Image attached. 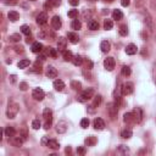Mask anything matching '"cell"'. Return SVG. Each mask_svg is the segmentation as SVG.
<instances>
[{
	"instance_id": "6da1fadb",
	"label": "cell",
	"mask_w": 156,
	"mask_h": 156,
	"mask_svg": "<svg viewBox=\"0 0 156 156\" xmlns=\"http://www.w3.org/2000/svg\"><path fill=\"white\" fill-rule=\"evenodd\" d=\"M18 112V105L14 101H9V105H7V110H6V116L7 118H15Z\"/></svg>"
},
{
	"instance_id": "7a4b0ae2",
	"label": "cell",
	"mask_w": 156,
	"mask_h": 156,
	"mask_svg": "<svg viewBox=\"0 0 156 156\" xmlns=\"http://www.w3.org/2000/svg\"><path fill=\"white\" fill-rule=\"evenodd\" d=\"M95 94V92L93 88H87L85 90H83L82 92V94L78 96V100H79L81 102H85L88 100H90V99H93V96H94Z\"/></svg>"
},
{
	"instance_id": "3957f363",
	"label": "cell",
	"mask_w": 156,
	"mask_h": 156,
	"mask_svg": "<svg viewBox=\"0 0 156 156\" xmlns=\"http://www.w3.org/2000/svg\"><path fill=\"white\" fill-rule=\"evenodd\" d=\"M43 117H44V128L45 129H49L51 126V122H53V111L50 109H44L43 111Z\"/></svg>"
},
{
	"instance_id": "277c9868",
	"label": "cell",
	"mask_w": 156,
	"mask_h": 156,
	"mask_svg": "<svg viewBox=\"0 0 156 156\" xmlns=\"http://www.w3.org/2000/svg\"><path fill=\"white\" fill-rule=\"evenodd\" d=\"M107 112H109V116L112 121H115L116 117H117V113H118V106L116 105L115 102H110L107 104Z\"/></svg>"
},
{
	"instance_id": "5b68a950",
	"label": "cell",
	"mask_w": 156,
	"mask_h": 156,
	"mask_svg": "<svg viewBox=\"0 0 156 156\" xmlns=\"http://www.w3.org/2000/svg\"><path fill=\"white\" fill-rule=\"evenodd\" d=\"M144 23H145V26H147V29L150 33H153L154 32V21H153L151 16H150V14L148 11L144 12Z\"/></svg>"
},
{
	"instance_id": "8992f818",
	"label": "cell",
	"mask_w": 156,
	"mask_h": 156,
	"mask_svg": "<svg viewBox=\"0 0 156 156\" xmlns=\"http://www.w3.org/2000/svg\"><path fill=\"white\" fill-rule=\"evenodd\" d=\"M32 96L34 98V100L41 101L45 98V93H44L43 89H40V88H34L33 92H32Z\"/></svg>"
},
{
	"instance_id": "52a82bcc",
	"label": "cell",
	"mask_w": 156,
	"mask_h": 156,
	"mask_svg": "<svg viewBox=\"0 0 156 156\" xmlns=\"http://www.w3.org/2000/svg\"><path fill=\"white\" fill-rule=\"evenodd\" d=\"M133 90H134V85L131 82H127L122 85V94L123 95H131L133 93Z\"/></svg>"
},
{
	"instance_id": "ba28073f",
	"label": "cell",
	"mask_w": 156,
	"mask_h": 156,
	"mask_svg": "<svg viewBox=\"0 0 156 156\" xmlns=\"http://www.w3.org/2000/svg\"><path fill=\"white\" fill-rule=\"evenodd\" d=\"M9 140H10V144H11L12 147H15V148L22 147V144H23V142H24V139L21 137V136H20V137H12V138H10Z\"/></svg>"
},
{
	"instance_id": "9c48e42d",
	"label": "cell",
	"mask_w": 156,
	"mask_h": 156,
	"mask_svg": "<svg viewBox=\"0 0 156 156\" xmlns=\"http://www.w3.org/2000/svg\"><path fill=\"white\" fill-rule=\"evenodd\" d=\"M115 65H116V61L113 58H107L104 61V67L107 70V71H112L115 69Z\"/></svg>"
},
{
	"instance_id": "30bf717a",
	"label": "cell",
	"mask_w": 156,
	"mask_h": 156,
	"mask_svg": "<svg viewBox=\"0 0 156 156\" xmlns=\"http://www.w3.org/2000/svg\"><path fill=\"white\" fill-rule=\"evenodd\" d=\"M133 116H134V122H137V123L142 122V119H143V111H142V109H140V107L134 109Z\"/></svg>"
},
{
	"instance_id": "8fae6325",
	"label": "cell",
	"mask_w": 156,
	"mask_h": 156,
	"mask_svg": "<svg viewBox=\"0 0 156 156\" xmlns=\"http://www.w3.org/2000/svg\"><path fill=\"white\" fill-rule=\"evenodd\" d=\"M46 22H48V15L46 12H40L37 16V23L39 26H44Z\"/></svg>"
},
{
	"instance_id": "7c38bea8",
	"label": "cell",
	"mask_w": 156,
	"mask_h": 156,
	"mask_svg": "<svg viewBox=\"0 0 156 156\" xmlns=\"http://www.w3.org/2000/svg\"><path fill=\"white\" fill-rule=\"evenodd\" d=\"M62 26V22H61V18L59 16H54L51 18V27L54 29H60Z\"/></svg>"
},
{
	"instance_id": "4fadbf2b",
	"label": "cell",
	"mask_w": 156,
	"mask_h": 156,
	"mask_svg": "<svg viewBox=\"0 0 156 156\" xmlns=\"http://www.w3.org/2000/svg\"><path fill=\"white\" fill-rule=\"evenodd\" d=\"M93 124H94V128L98 129V131H101V129L105 128V122H104L102 118H95L94 122H93Z\"/></svg>"
},
{
	"instance_id": "5bb4252c",
	"label": "cell",
	"mask_w": 156,
	"mask_h": 156,
	"mask_svg": "<svg viewBox=\"0 0 156 156\" xmlns=\"http://www.w3.org/2000/svg\"><path fill=\"white\" fill-rule=\"evenodd\" d=\"M66 46H67V39L64 38V37H60L59 40H58V49L64 53V51L66 50Z\"/></svg>"
},
{
	"instance_id": "9a60e30c",
	"label": "cell",
	"mask_w": 156,
	"mask_h": 156,
	"mask_svg": "<svg viewBox=\"0 0 156 156\" xmlns=\"http://www.w3.org/2000/svg\"><path fill=\"white\" fill-rule=\"evenodd\" d=\"M67 131V123L65 121H60L58 124H56V132L62 134Z\"/></svg>"
},
{
	"instance_id": "2e32d148",
	"label": "cell",
	"mask_w": 156,
	"mask_h": 156,
	"mask_svg": "<svg viewBox=\"0 0 156 156\" xmlns=\"http://www.w3.org/2000/svg\"><path fill=\"white\" fill-rule=\"evenodd\" d=\"M46 77L48 78H56L58 77V71L54 66H49L48 69H46Z\"/></svg>"
},
{
	"instance_id": "e0dca14e",
	"label": "cell",
	"mask_w": 156,
	"mask_h": 156,
	"mask_svg": "<svg viewBox=\"0 0 156 156\" xmlns=\"http://www.w3.org/2000/svg\"><path fill=\"white\" fill-rule=\"evenodd\" d=\"M60 4H61V0H46L45 9H53L55 6H59Z\"/></svg>"
},
{
	"instance_id": "ac0fdd59",
	"label": "cell",
	"mask_w": 156,
	"mask_h": 156,
	"mask_svg": "<svg viewBox=\"0 0 156 156\" xmlns=\"http://www.w3.org/2000/svg\"><path fill=\"white\" fill-rule=\"evenodd\" d=\"M54 88L58 92H62L65 89V83L64 81H61V79H55L54 81Z\"/></svg>"
},
{
	"instance_id": "d6986e66",
	"label": "cell",
	"mask_w": 156,
	"mask_h": 156,
	"mask_svg": "<svg viewBox=\"0 0 156 156\" xmlns=\"http://www.w3.org/2000/svg\"><path fill=\"white\" fill-rule=\"evenodd\" d=\"M67 38H69V40L72 44H77L78 41H79V37H78V34L75 33V32H70L69 34H67Z\"/></svg>"
},
{
	"instance_id": "ffe728a7",
	"label": "cell",
	"mask_w": 156,
	"mask_h": 156,
	"mask_svg": "<svg viewBox=\"0 0 156 156\" xmlns=\"http://www.w3.org/2000/svg\"><path fill=\"white\" fill-rule=\"evenodd\" d=\"M137 51H138V48H137L136 44H129V45H127V48H126L127 55H134V54H137Z\"/></svg>"
},
{
	"instance_id": "44dd1931",
	"label": "cell",
	"mask_w": 156,
	"mask_h": 156,
	"mask_svg": "<svg viewBox=\"0 0 156 156\" xmlns=\"http://www.w3.org/2000/svg\"><path fill=\"white\" fill-rule=\"evenodd\" d=\"M41 50H43V44L39 43V41H34V43L32 44V51L35 54L38 53H41Z\"/></svg>"
},
{
	"instance_id": "7402d4cb",
	"label": "cell",
	"mask_w": 156,
	"mask_h": 156,
	"mask_svg": "<svg viewBox=\"0 0 156 156\" xmlns=\"http://www.w3.org/2000/svg\"><path fill=\"white\" fill-rule=\"evenodd\" d=\"M4 132H5V136H6L9 139L12 138V137H15V134H16V131H15V128L11 127V126H7L6 128H5Z\"/></svg>"
},
{
	"instance_id": "603a6c76",
	"label": "cell",
	"mask_w": 156,
	"mask_h": 156,
	"mask_svg": "<svg viewBox=\"0 0 156 156\" xmlns=\"http://www.w3.org/2000/svg\"><path fill=\"white\" fill-rule=\"evenodd\" d=\"M46 147H48L49 149H53V150H58L60 148V144L58 143V140H55V139H50L48 144H46Z\"/></svg>"
},
{
	"instance_id": "cb8c5ba5",
	"label": "cell",
	"mask_w": 156,
	"mask_h": 156,
	"mask_svg": "<svg viewBox=\"0 0 156 156\" xmlns=\"http://www.w3.org/2000/svg\"><path fill=\"white\" fill-rule=\"evenodd\" d=\"M7 17L10 21H12V22H16L17 20H20V14L17 11H10L7 14Z\"/></svg>"
},
{
	"instance_id": "d4e9b609",
	"label": "cell",
	"mask_w": 156,
	"mask_h": 156,
	"mask_svg": "<svg viewBox=\"0 0 156 156\" xmlns=\"http://www.w3.org/2000/svg\"><path fill=\"white\" fill-rule=\"evenodd\" d=\"M110 43H109L107 40H102L101 43H100V49H101V51L102 53H107L109 50H110Z\"/></svg>"
},
{
	"instance_id": "484cf974",
	"label": "cell",
	"mask_w": 156,
	"mask_h": 156,
	"mask_svg": "<svg viewBox=\"0 0 156 156\" xmlns=\"http://www.w3.org/2000/svg\"><path fill=\"white\" fill-rule=\"evenodd\" d=\"M88 28H89L90 31H96V29H99V23H98V21H95V20H90L89 22H88Z\"/></svg>"
},
{
	"instance_id": "4316f807",
	"label": "cell",
	"mask_w": 156,
	"mask_h": 156,
	"mask_svg": "<svg viewBox=\"0 0 156 156\" xmlns=\"http://www.w3.org/2000/svg\"><path fill=\"white\" fill-rule=\"evenodd\" d=\"M123 121L126 122V123L134 122V116H133V112H127V113H124V116H123Z\"/></svg>"
},
{
	"instance_id": "83f0119b",
	"label": "cell",
	"mask_w": 156,
	"mask_h": 156,
	"mask_svg": "<svg viewBox=\"0 0 156 156\" xmlns=\"http://www.w3.org/2000/svg\"><path fill=\"white\" fill-rule=\"evenodd\" d=\"M122 17H123V14H122V11L121 10H118V9H116V10H113V12H112V18L113 20H122Z\"/></svg>"
},
{
	"instance_id": "f1b7e54d",
	"label": "cell",
	"mask_w": 156,
	"mask_h": 156,
	"mask_svg": "<svg viewBox=\"0 0 156 156\" xmlns=\"http://www.w3.org/2000/svg\"><path fill=\"white\" fill-rule=\"evenodd\" d=\"M83 61H84V59H83L82 56H79V55L73 56V59H72V62H73L75 66H81L83 64Z\"/></svg>"
},
{
	"instance_id": "f546056e",
	"label": "cell",
	"mask_w": 156,
	"mask_h": 156,
	"mask_svg": "<svg viewBox=\"0 0 156 156\" xmlns=\"http://www.w3.org/2000/svg\"><path fill=\"white\" fill-rule=\"evenodd\" d=\"M85 144L88 145V147H94V145L96 144V138L94 136H90V137H88L85 139Z\"/></svg>"
},
{
	"instance_id": "4dcf8cb0",
	"label": "cell",
	"mask_w": 156,
	"mask_h": 156,
	"mask_svg": "<svg viewBox=\"0 0 156 156\" xmlns=\"http://www.w3.org/2000/svg\"><path fill=\"white\" fill-rule=\"evenodd\" d=\"M101 101H102L101 95H96V96H94V101H93V104H92V106H90V107H98V106L101 104Z\"/></svg>"
},
{
	"instance_id": "1f68e13d",
	"label": "cell",
	"mask_w": 156,
	"mask_h": 156,
	"mask_svg": "<svg viewBox=\"0 0 156 156\" xmlns=\"http://www.w3.org/2000/svg\"><path fill=\"white\" fill-rule=\"evenodd\" d=\"M71 27H72V29H75V31H79L81 28H82V23H81V21H78V20H73V22H72V24H71Z\"/></svg>"
},
{
	"instance_id": "d6a6232c",
	"label": "cell",
	"mask_w": 156,
	"mask_h": 156,
	"mask_svg": "<svg viewBox=\"0 0 156 156\" xmlns=\"http://www.w3.org/2000/svg\"><path fill=\"white\" fill-rule=\"evenodd\" d=\"M29 60H27V59H23V60H21L18 64H17V66H18V69H26V67H28L29 66Z\"/></svg>"
},
{
	"instance_id": "836d02e7",
	"label": "cell",
	"mask_w": 156,
	"mask_h": 156,
	"mask_svg": "<svg viewBox=\"0 0 156 156\" xmlns=\"http://www.w3.org/2000/svg\"><path fill=\"white\" fill-rule=\"evenodd\" d=\"M71 88H72L73 90H81V88H82L81 82H78V81H72V82H71Z\"/></svg>"
},
{
	"instance_id": "e575fe53",
	"label": "cell",
	"mask_w": 156,
	"mask_h": 156,
	"mask_svg": "<svg viewBox=\"0 0 156 156\" xmlns=\"http://www.w3.org/2000/svg\"><path fill=\"white\" fill-rule=\"evenodd\" d=\"M112 27H113V22L111 20H105L104 21V28H105L106 31L112 29Z\"/></svg>"
},
{
	"instance_id": "d590c367",
	"label": "cell",
	"mask_w": 156,
	"mask_h": 156,
	"mask_svg": "<svg viewBox=\"0 0 156 156\" xmlns=\"http://www.w3.org/2000/svg\"><path fill=\"white\" fill-rule=\"evenodd\" d=\"M132 131L131 129H124V131H122V133H121V137L122 138H124V139H129L132 137Z\"/></svg>"
},
{
	"instance_id": "8d00e7d4",
	"label": "cell",
	"mask_w": 156,
	"mask_h": 156,
	"mask_svg": "<svg viewBox=\"0 0 156 156\" xmlns=\"http://www.w3.org/2000/svg\"><path fill=\"white\" fill-rule=\"evenodd\" d=\"M9 39H10V41H12V43H18V41L21 40V35L17 34V33H15V34L10 35Z\"/></svg>"
},
{
	"instance_id": "74e56055",
	"label": "cell",
	"mask_w": 156,
	"mask_h": 156,
	"mask_svg": "<svg viewBox=\"0 0 156 156\" xmlns=\"http://www.w3.org/2000/svg\"><path fill=\"white\" fill-rule=\"evenodd\" d=\"M21 32H22L23 34H26V35H28V37L31 35V33H32V32H31L29 26H27V24H23L22 27H21Z\"/></svg>"
},
{
	"instance_id": "f35d334b",
	"label": "cell",
	"mask_w": 156,
	"mask_h": 156,
	"mask_svg": "<svg viewBox=\"0 0 156 156\" xmlns=\"http://www.w3.org/2000/svg\"><path fill=\"white\" fill-rule=\"evenodd\" d=\"M64 59H65V61H72V59H73V55H72L71 51L65 50L64 51Z\"/></svg>"
},
{
	"instance_id": "ab89813d",
	"label": "cell",
	"mask_w": 156,
	"mask_h": 156,
	"mask_svg": "<svg viewBox=\"0 0 156 156\" xmlns=\"http://www.w3.org/2000/svg\"><path fill=\"white\" fill-rule=\"evenodd\" d=\"M48 55L51 56L53 59H56L58 58V51H56V49H54V48H48Z\"/></svg>"
},
{
	"instance_id": "60d3db41",
	"label": "cell",
	"mask_w": 156,
	"mask_h": 156,
	"mask_svg": "<svg viewBox=\"0 0 156 156\" xmlns=\"http://www.w3.org/2000/svg\"><path fill=\"white\" fill-rule=\"evenodd\" d=\"M40 126H41V123H40V121H39L38 118H35V119H33V121H32V128L35 129V131H37V129H39Z\"/></svg>"
},
{
	"instance_id": "b9f144b4",
	"label": "cell",
	"mask_w": 156,
	"mask_h": 156,
	"mask_svg": "<svg viewBox=\"0 0 156 156\" xmlns=\"http://www.w3.org/2000/svg\"><path fill=\"white\" fill-rule=\"evenodd\" d=\"M119 34L121 35H127L128 34V29H127V26H124V24H122L121 27H119Z\"/></svg>"
},
{
	"instance_id": "7bdbcfd3",
	"label": "cell",
	"mask_w": 156,
	"mask_h": 156,
	"mask_svg": "<svg viewBox=\"0 0 156 156\" xmlns=\"http://www.w3.org/2000/svg\"><path fill=\"white\" fill-rule=\"evenodd\" d=\"M88 126H89V119L88 118H82L81 119V127L82 128H88Z\"/></svg>"
},
{
	"instance_id": "ee69618b",
	"label": "cell",
	"mask_w": 156,
	"mask_h": 156,
	"mask_svg": "<svg viewBox=\"0 0 156 156\" xmlns=\"http://www.w3.org/2000/svg\"><path fill=\"white\" fill-rule=\"evenodd\" d=\"M20 136L22 137V138H23L24 140L27 139V137H28V133H27V128H26V127H22V129H21V131H20Z\"/></svg>"
},
{
	"instance_id": "f6af8a7d",
	"label": "cell",
	"mask_w": 156,
	"mask_h": 156,
	"mask_svg": "<svg viewBox=\"0 0 156 156\" xmlns=\"http://www.w3.org/2000/svg\"><path fill=\"white\" fill-rule=\"evenodd\" d=\"M131 72H132V71H131V69H129L128 66H123V67H122V75H123V76H126V77L129 76V75H131Z\"/></svg>"
},
{
	"instance_id": "bcb514c9",
	"label": "cell",
	"mask_w": 156,
	"mask_h": 156,
	"mask_svg": "<svg viewBox=\"0 0 156 156\" xmlns=\"http://www.w3.org/2000/svg\"><path fill=\"white\" fill-rule=\"evenodd\" d=\"M77 16H78V10L73 9V10H70V11H69V17L70 18H73L75 20Z\"/></svg>"
},
{
	"instance_id": "7dc6e473",
	"label": "cell",
	"mask_w": 156,
	"mask_h": 156,
	"mask_svg": "<svg viewBox=\"0 0 156 156\" xmlns=\"http://www.w3.org/2000/svg\"><path fill=\"white\" fill-rule=\"evenodd\" d=\"M77 154L78 155H84L85 154V148L84 147H78L77 148Z\"/></svg>"
},
{
	"instance_id": "c3c4849f",
	"label": "cell",
	"mask_w": 156,
	"mask_h": 156,
	"mask_svg": "<svg viewBox=\"0 0 156 156\" xmlns=\"http://www.w3.org/2000/svg\"><path fill=\"white\" fill-rule=\"evenodd\" d=\"M27 88H28V85H27V83H26V82H21L20 83V89L21 90H27Z\"/></svg>"
},
{
	"instance_id": "681fc988",
	"label": "cell",
	"mask_w": 156,
	"mask_h": 156,
	"mask_svg": "<svg viewBox=\"0 0 156 156\" xmlns=\"http://www.w3.org/2000/svg\"><path fill=\"white\" fill-rule=\"evenodd\" d=\"M118 151H122V153H128V151H129V149H128L127 147H124V145H119Z\"/></svg>"
},
{
	"instance_id": "f907efd6",
	"label": "cell",
	"mask_w": 156,
	"mask_h": 156,
	"mask_svg": "<svg viewBox=\"0 0 156 156\" xmlns=\"http://www.w3.org/2000/svg\"><path fill=\"white\" fill-rule=\"evenodd\" d=\"M121 4H122V6L124 7H127L129 4H131V0H121Z\"/></svg>"
},
{
	"instance_id": "816d5d0a",
	"label": "cell",
	"mask_w": 156,
	"mask_h": 156,
	"mask_svg": "<svg viewBox=\"0 0 156 156\" xmlns=\"http://www.w3.org/2000/svg\"><path fill=\"white\" fill-rule=\"evenodd\" d=\"M144 4V0H136V6L137 7H142Z\"/></svg>"
},
{
	"instance_id": "f5cc1de1",
	"label": "cell",
	"mask_w": 156,
	"mask_h": 156,
	"mask_svg": "<svg viewBox=\"0 0 156 156\" xmlns=\"http://www.w3.org/2000/svg\"><path fill=\"white\" fill-rule=\"evenodd\" d=\"M69 3L72 5V6H77L79 4V0H69Z\"/></svg>"
},
{
	"instance_id": "db71d44e",
	"label": "cell",
	"mask_w": 156,
	"mask_h": 156,
	"mask_svg": "<svg viewBox=\"0 0 156 156\" xmlns=\"http://www.w3.org/2000/svg\"><path fill=\"white\" fill-rule=\"evenodd\" d=\"M153 76H154V82L156 84V65L154 66V70H153Z\"/></svg>"
},
{
	"instance_id": "11a10c76",
	"label": "cell",
	"mask_w": 156,
	"mask_h": 156,
	"mask_svg": "<svg viewBox=\"0 0 156 156\" xmlns=\"http://www.w3.org/2000/svg\"><path fill=\"white\" fill-rule=\"evenodd\" d=\"M15 78H16V76H15V75L10 76V81H11V83H14V82H15Z\"/></svg>"
},
{
	"instance_id": "9f6ffc18",
	"label": "cell",
	"mask_w": 156,
	"mask_h": 156,
	"mask_svg": "<svg viewBox=\"0 0 156 156\" xmlns=\"http://www.w3.org/2000/svg\"><path fill=\"white\" fill-rule=\"evenodd\" d=\"M65 151H66V154H70V153H71V148H70V147H69V148H66Z\"/></svg>"
},
{
	"instance_id": "6f0895ef",
	"label": "cell",
	"mask_w": 156,
	"mask_h": 156,
	"mask_svg": "<svg viewBox=\"0 0 156 156\" xmlns=\"http://www.w3.org/2000/svg\"><path fill=\"white\" fill-rule=\"evenodd\" d=\"M105 1H109V3H112L113 0H105Z\"/></svg>"
},
{
	"instance_id": "680465c9",
	"label": "cell",
	"mask_w": 156,
	"mask_h": 156,
	"mask_svg": "<svg viewBox=\"0 0 156 156\" xmlns=\"http://www.w3.org/2000/svg\"><path fill=\"white\" fill-rule=\"evenodd\" d=\"M90 1H95V0H90Z\"/></svg>"
},
{
	"instance_id": "91938a15",
	"label": "cell",
	"mask_w": 156,
	"mask_h": 156,
	"mask_svg": "<svg viewBox=\"0 0 156 156\" xmlns=\"http://www.w3.org/2000/svg\"><path fill=\"white\" fill-rule=\"evenodd\" d=\"M31 1H34V0H31Z\"/></svg>"
}]
</instances>
